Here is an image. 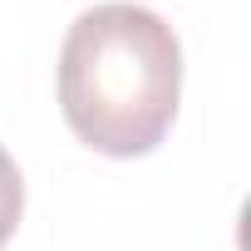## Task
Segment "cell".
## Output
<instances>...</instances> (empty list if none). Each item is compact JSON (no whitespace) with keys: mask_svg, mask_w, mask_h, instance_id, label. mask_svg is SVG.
<instances>
[{"mask_svg":"<svg viewBox=\"0 0 251 251\" xmlns=\"http://www.w3.org/2000/svg\"><path fill=\"white\" fill-rule=\"evenodd\" d=\"M182 99V45L148 5L84 10L59 50V108L79 143L103 158L153 153Z\"/></svg>","mask_w":251,"mask_h":251,"instance_id":"1","label":"cell"},{"mask_svg":"<svg viewBox=\"0 0 251 251\" xmlns=\"http://www.w3.org/2000/svg\"><path fill=\"white\" fill-rule=\"evenodd\" d=\"M20 212H25V182H20V168L15 158L0 148V246H5L20 226Z\"/></svg>","mask_w":251,"mask_h":251,"instance_id":"2","label":"cell"}]
</instances>
